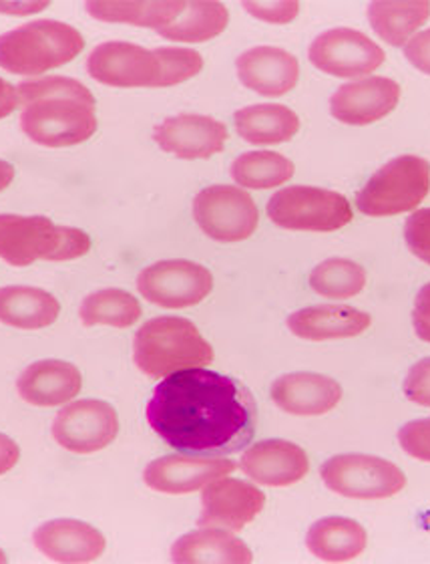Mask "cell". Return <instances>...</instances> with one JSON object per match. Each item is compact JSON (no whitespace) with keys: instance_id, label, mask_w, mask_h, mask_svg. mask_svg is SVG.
I'll list each match as a JSON object with an SVG mask.
<instances>
[{"instance_id":"cell-13","label":"cell","mask_w":430,"mask_h":564,"mask_svg":"<svg viewBox=\"0 0 430 564\" xmlns=\"http://www.w3.org/2000/svg\"><path fill=\"white\" fill-rule=\"evenodd\" d=\"M87 70L95 82L109 87H157L162 63L155 51L125 41H107L91 51Z\"/></svg>"},{"instance_id":"cell-34","label":"cell","mask_w":430,"mask_h":564,"mask_svg":"<svg viewBox=\"0 0 430 564\" xmlns=\"http://www.w3.org/2000/svg\"><path fill=\"white\" fill-rule=\"evenodd\" d=\"M155 55L162 63L157 87H172L196 77L203 69V59L198 51L181 47L155 48Z\"/></svg>"},{"instance_id":"cell-19","label":"cell","mask_w":430,"mask_h":564,"mask_svg":"<svg viewBox=\"0 0 430 564\" xmlns=\"http://www.w3.org/2000/svg\"><path fill=\"white\" fill-rule=\"evenodd\" d=\"M240 468L254 482L282 488L304 480L310 459L302 447L291 442L264 440L245 449Z\"/></svg>"},{"instance_id":"cell-14","label":"cell","mask_w":430,"mask_h":564,"mask_svg":"<svg viewBox=\"0 0 430 564\" xmlns=\"http://www.w3.org/2000/svg\"><path fill=\"white\" fill-rule=\"evenodd\" d=\"M264 506L266 496L254 484L223 476L208 484L201 494L198 524L238 532L245 529Z\"/></svg>"},{"instance_id":"cell-43","label":"cell","mask_w":430,"mask_h":564,"mask_svg":"<svg viewBox=\"0 0 430 564\" xmlns=\"http://www.w3.org/2000/svg\"><path fill=\"white\" fill-rule=\"evenodd\" d=\"M14 180V165L0 160V192L9 188Z\"/></svg>"},{"instance_id":"cell-9","label":"cell","mask_w":430,"mask_h":564,"mask_svg":"<svg viewBox=\"0 0 430 564\" xmlns=\"http://www.w3.org/2000/svg\"><path fill=\"white\" fill-rule=\"evenodd\" d=\"M194 218L203 235L218 242H242L256 232L260 224L254 198L235 186H210L194 200Z\"/></svg>"},{"instance_id":"cell-15","label":"cell","mask_w":430,"mask_h":564,"mask_svg":"<svg viewBox=\"0 0 430 564\" xmlns=\"http://www.w3.org/2000/svg\"><path fill=\"white\" fill-rule=\"evenodd\" d=\"M235 470L232 459L220 456H165L153 459L143 471L145 484L162 494H191L206 488L208 484L230 476Z\"/></svg>"},{"instance_id":"cell-12","label":"cell","mask_w":430,"mask_h":564,"mask_svg":"<svg viewBox=\"0 0 430 564\" xmlns=\"http://www.w3.org/2000/svg\"><path fill=\"white\" fill-rule=\"evenodd\" d=\"M119 415L107 401L81 400L65 405L53 422V437L73 454H95L115 442Z\"/></svg>"},{"instance_id":"cell-37","label":"cell","mask_w":430,"mask_h":564,"mask_svg":"<svg viewBox=\"0 0 430 564\" xmlns=\"http://www.w3.org/2000/svg\"><path fill=\"white\" fill-rule=\"evenodd\" d=\"M245 11L260 21L272 24H286L294 21L300 12V2L282 0V2H244Z\"/></svg>"},{"instance_id":"cell-18","label":"cell","mask_w":430,"mask_h":564,"mask_svg":"<svg viewBox=\"0 0 430 564\" xmlns=\"http://www.w3.org/2000/svg\"><path fill=\"white\" fill-rule=\"evenodd\" d=\"M33 542L48 561L63 564L93 563L106 553V536L81 520H51L38 527Z\"/></svg>"},{"instance_id":"cell-25","label":"cell","mask_w":430,"mask_h":564,"mask_svg":"<svg viewBox=\"0 0 430 564\" xmlns=\"http://www.w3.org/2000/svg\"><path fill=\"white\" fill-rule=\"evenodd\" d=\"M60 315L55 294L36 286L0 289V323L14 329L36 330L53 325Z\"/></svg>"},{"instance_id":"cell-28","label":"cell","mask_w":430,"mask_h":564,"mask_svg":"<svg viewBox=\"0 0 430 564\" xmlns=\"http://www.w3.org/2000/svg\"><path fill=\"white\" fill-rule=\"evenodd\" d=\"M430 2L408 0V2H373L368 9V21L374 33L393 47H403L415 36L422 24L429 21Z\"/></svg>"},{"instance_id":"cell-16","label":"cell","mask_w":430,"mask_h":564,"mask_svg":"<svg viewBox=\"0 0 430 564\" xmlns=\"http://www.w3.org/2000/svg\"><path fill=\"white\" fill-rule=\"evenodd\" d=\"M228 138L225 123L196 113L167 118L153 131V140L163 152L181 160H208L225 148Z\"/></svg>"},{"instance_id":"cell-22","label":"cell","mask_w":430,"mask_h":564,"mask_svg":"<svg viewBox=\"0 0 430 564\" xmlns=\"http://www.w3.org/2000/svg\"><path fill=\"white\" fill-rule=\"evenodd\" d=\"M272 400L291 415H324L342 400V388L332 377L290 373L274 381Z\"/></svg>"},{"instance_id":"cell-20","label":"cell","mask_w":430,"mask_h":564,"mask_svg":"<svg viewBox=\"0 0 430 564\" xmlns=\"http://www.w3.org/2000/svg\"><path fill=\"white\" fill-rule=\"evenodd\" d=\"M238 77L247 89L266 97L290 94L300 79V63L279 47H254L238 61Z\"/></svg>"},{"instance_id":"cell-38","label":"cell","mask_w":430,"mask_h":564,"mask_svg":"<svg viewBox=\"0 0 430 564\" xmlns=\"http://www.w3.org/2000/svg\"><path fill=\"white\" fill-rule=\"evenodd\" d=\"M403 389H405L408 400L430 408V357L412 365Z\"/></svg>"},{"instance_id":"cell-36","label":"cell","mask_w":430,"mask_h":564,"mask_svg":"<svg viewBox=\"0 0 430 564\" xmlns=\"http://www.w3.org/2000/svg\"><path fill=\"white\" fill-rule=\"evenodd\" d=\"M398 442L408 456L430 462V420L407 423L398 432Z\"/></svg>"},{"instance_id":"cell-39","label":"cell","mask_w":430,"mask_h":564,"mask_svg":"<svg viewBox=\"0 0 430 564\" xmlns=\"http://www.w3.org/2000/svg\"><path fill=\"white\" fill-rule=\"evenodd\" d=\"M405 57L412 67L430 75V29L408 41L405 45Z\"/></svg>"},{"instance_id":"cell-26","label":"cell","mask_w":430,"mask_h":564,"mask_svg":"<svg viewBox=\"0 0 430 564\" xmlns=\"http://www.w3.org/2000/svg\"><path fill=\"white\" fill-rule=\"evenodd\" d=\"M366 530L350 518H324L308 530L306 544L316 558L324 563H349L366 549Z\"/></svg>"},{"instance_id":"cell-23","label":"cell","mask_w":430,"mask_h":564,"mask_svg":"<svg viewBox=\"0 0 430 564\" xmlns=\"http://www.w3.org/2000/svg\"><path fill=\"white\" fill-rule=\"evenodd\" d=\"M368 313L349 305H318L296 311L288 317L291 333L306 341H330L359 337L371 327Z\"/></svg>"},{"instance_id":"cell-6","label":"cell","mask_w":430,"mask_h":564,"mask_svg":"<svg viewBox=\"0 0 430 564\" xmlns=\"http://www.w3.org/2000/svg\"><path fill=\"white\" fill-rule=\"evenodd\" d=\"M429 192V162L419 155H400L366 182L356 196V206L366 216H395L419 208Z\"/></svg>"},{"instance_id":"cell-7","label":"cell","mask_w":430,"mask_h":564,"mask_svg":"<svg viewBox=\"0 0 430 564\" xmlns=\"http://www.w3.org/2000/svg\"><path fill=\"white\" fill-rule=\"evenodd\" d=\"M268 216L286 230L332 232L352 223V208L342 194L332 189L290 186L269 198Z\"/></svg>"},{"instance_id":"cell-1","label":"cell","mask_w":430,"mask_h":564,"mask_svg":"<svg viewBox=\"0 0 430 564\" xmlns=\"http://www.w3.org/2000/svg\"><path fill=\"white\" fill-rule=\"evenodd\" d=\"M145 415L153 432L181 454L228 456L256 435L252 391L233 377L201 367L165 377Z\"/></svg>"},{"instance_id":"cell-3","label":"cell","mask_w":430,"mask_h":564,"mask_svg":"<svg viewBox=\"0 0 430 564\" xmlns=\"http://www.w3.org/2000/svg\"><path fill=\"white\" fill-rule=\"evenodd\" d=\"M133 361L152 379L198 369L213 361V347L198 327L181 317L147 321L133 339Z\"/></svg>"},{"instance_id":"cell-27","label":"cell","mask_w":430,"mask_h":564,"mask_svg":"<svg viewBox=\"0 0 430 564\" xmlns=\"http://www.w3.org/2000/svg\"><path fill=\"white\" fill-rule=\"evenodd\" d=\"M235 130L254 145H276L290 141L300 131V118L290 107L257 104L235 111Z\"/></svg>"},{"instance_id":"cell-35","label":"cell","mask_w":430,"mask_h":564,"mask_svg":"<svg viewBox=\"0 0 430 564\" xmlns=\"http://www.w3.org/2000/svg\"><path fill=\"white\" fill-rule=\"evenodd\" d=\"M405 238L415 257L430 264V208L417 210L405 224Z\"/></svg>"},{"instance_id":"cell-5","label":"cell","mask_w":430,"mask_h":564,"mask_svg":"<svg viewBox=\"0 0 430 564\" xmlns=\"http://www.w3.org/2000/svg\"><path fill=\"white\" fill-rule=\"evenodd\" d=\"M85 48L81 33L60 21H35L0 35V69L12 75H41L77 59Z\"/></svg>"},{"instance_id":"cell-11","label":"cell","mask_w":430,"mask_h":564,"mask_svg":"<svg viewBox=\"0 0 430 564\" xmlns=\"http://www.w3.org/2000/svg\"><path fill=\"white\" fill-rule=\"evenodd\" d=\"M308 57L316 69L342 79L364 77L378 69L386 59L383 48L371 36L346 26L330 29L316 36Z\"/></svg>"},{"instance_id":"cell-29","label":"cell","mask_w":430,"mask_h":564,"mask_svg":"<svg viewBox=\"0 0 430 564\" xmlns=\"http://www.w3.org/2000/svg\"><path fill=\"white\" fill-rule=\"evenodd\" d=\"M186 2L163 0V2H123V0H97L87 2L89 14L103 23H125L133 26H150L159 31L174 23Z\"/></svg>"},{"instance_id":"cell-4","label":"cell","mask_w":430,"mask_h":564,"mask_svg":"<svg viewBox=\"0 0 430 564\" xmlns=\"http://www.w3.org/2000/svg\"><path fill=\"white\" fill-rule=\"evenodd\" d=\"M91 250V238L73 226H57L45 216L0 214V259L11 267H31L36 260L81 259Z\"/></svg>"},{"instance_id":"cell-17","label":"cell","mask_w":430,"mask_h":564,"mask_svg":"<svg viewBox=\"0 0 430 564\" xmlns=\"http://www.w3.org/2000/svg\"><path fill=\"white\" fill-rule=\"evenodd\" d=\"M398 99V83L388 77H366L338 87L330 99V111L346 126H371L393 113Z\"/></svg>"},{"instance_id":"cell-30","label":"cell","mask_w":430,"mask_h":564,"mask_svg":"<svg viewBox=\"0 0 430 564\" xmlns=\"http://www.w3.org/2000/svg\"><path fill=\"white\" fill-rule=\"evenodd\" d=\"M230 23V12L221 2L198 0L186 2L174 23L159 29L157 33L179 43H206L213 36L221 35Z\"/></svg>"},{"instance_id":"cell-10","label":"cell","mask_w":430,"mask_h":564,"mask_svg":"<svg viewBox=\"0 0 430 564\" xmlns=\"http://www.w3.org/2000/svg\"><path fill=\"white\" fill-rule=\"evenodd\" d=\"M141 296L163 308L199 305L213 291V274L191 260H162L137 276Z\"/></svg>"},{"instance_id":"cell-2","label":"cell","mask_w":430,"mask_h":564,"mask_svg":"<svg viewBox=\"0 0 430 564\" xmlns=\"http://www.w3.org/2000/svg\"><path fill=\"white\" fill-rule=\"evenodd\" d=\"M23 106L21 130L45 148H70L93 138L97 131L93 94L70 77H43L16 87Z\"/></svg>"},{"instance_id":"cell-41","label":"cell","mask_w":430,"mask_h":564,"mask_svg":"<svg viewBox=\"0 0 430 564\" xmlns=\"http://www.w3.org/2000/svg\"><path fill=\"white\" fill-rule=\"evenodd\" d=\"M21 459V447L9 435L0 434V476L11 471Z\"/></svg>"},{"instance_id":"cell-31","label":"cell","mask_w":430,"mask_h":564,"mask_svg":"<svg viewBox=\"0 0 430 564\" xmlns=\"http://www.w3.org/2000/svg\"><path fill=\"white\" fill-rule=\"evenodd\" d=\"M79 317L85 327L109 325L115 329H128L141 318L140 301L121 289H103L91 293L81 303Z\"/></svg>"},{"instance_id":"cell-42","label":"cell","mask_w":430,"mask_h":564,"mask_svg":"<svg viewBox=\"0 0 430 564\" xmlns=\"http://www.w3.org/2000/svg\"><path fill=\"white\" fill-rule=\"evenodd\" d=\"M19 106H21V104H19V91H16V87H12L11 83L4 82V79L0 77V119L9 118L12 111Z\"/></svg>"},{"instance_id":"cell-24","label":"cell","mask_w":430,"mask_h":564,"mask_svg":"<svg viewBox=\"0 0 430 564\" xmlns=\"http://www.w3.org/2000/svg\"><path fill=\"white\" fill-rule=\"evenodd\" d=\"M172 561L177 564H250L254 554L232 530L201 527L175 542Z\"/></svg>"},{"instance_id":"cell-44","label":"cell","mask_w":430,"mask_h":564,"mask_svg":"<svg viewBox=\"0 0 430 564\" xmlns=\"http://www.w3.org/2000/svg\"><path fill=\"white\" fill-rule=\"evenodd\" d=\"M7 561H9V558H7V554L2 553V551H0V564H4L7 563Z\"/></svg>"},{"instance_id":"cell-33","label":"cell","mask_w":430,"mask_h":564,"mask_svg":"<svg viewBox=\"0 0 430 564\" xmlns=\"http://www.w3.org/2000/svg\"><path fill=\"white\" fill-rule=\"evenodd\" d=\"M310 286L326 299H350L366 286V272L349 259H330L310 274Z\"/></svg>"},{"instance_id":"cell-8","label":"cell","mask_w":430,"mask_h":564,"mask_svg":"<svg viewBox=\"0 0 430 564\" xmlns=\"http://www.w3.org/2000/svg\"><path fill=\"white\" fill-rule=\"evenodd\" d=\"M320 474L332 492L356 500H383L407 486V476L396 464L366 454L334 456L322 464Z\"/></svg>"},{"instance_id":"cell-40","label":"cell","mask_w":430,"mask_h":564,"mask_svg":"<svg viewBox=\"0 0 430 564\" xmlns=\"http://www.w3.org/2000/svg\"><path fill=\"white\" fill-rule=\"evenodd\" d=\"M412 325L422 341L430 343V282L420 289L412 308Z\"/></svg>"},{"instance_id":"cell-32","label":"cell","mask_w":430,"mask_h":564,"mask_svg":"<svg viewBox=\"0 0 430 564\" xmlns=\"http://www.w3.org/2000/svg\"><path fill=\"white\" fill-rule=\"evenodd\" d=\"M291 176H294V164L282 153H242L232 164V177L242 188H276L286 184Z\"/></svg>"},{"instance_id":"cell-21","label":"cell","mask_w":430,"mask_h":564,"mask_svg":"<svg viewBox=\"0 0 430 564\" xmlns=\"http://www.w3.org/2000/svg\"><path fill=\"white\" fill-rule=\"evenodd\" d=\"M81 389V371L75 365L58 359L29 365L16 381L19 395L36 408L65 405L75 400Z\"/></svg>"}]
</instances>
